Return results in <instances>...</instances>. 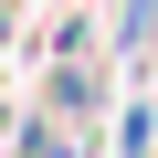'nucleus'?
<instances>
[{
    "mask_svg": "<svg viewBox=\"0 0 158 158\" xmlns=\"http://www.w3.org/2000/svg\"><path fill=\"white\" fill-rule=\"evenodd\" d=\"M116 32H127V42H148V32H158V0H127V21H116Z\"/></svg>",
    "mask_w": 158,
    "mask_h": 158,
    "instance_id": "obj_1",
    "label": "nucleus"
}]
</instances>
